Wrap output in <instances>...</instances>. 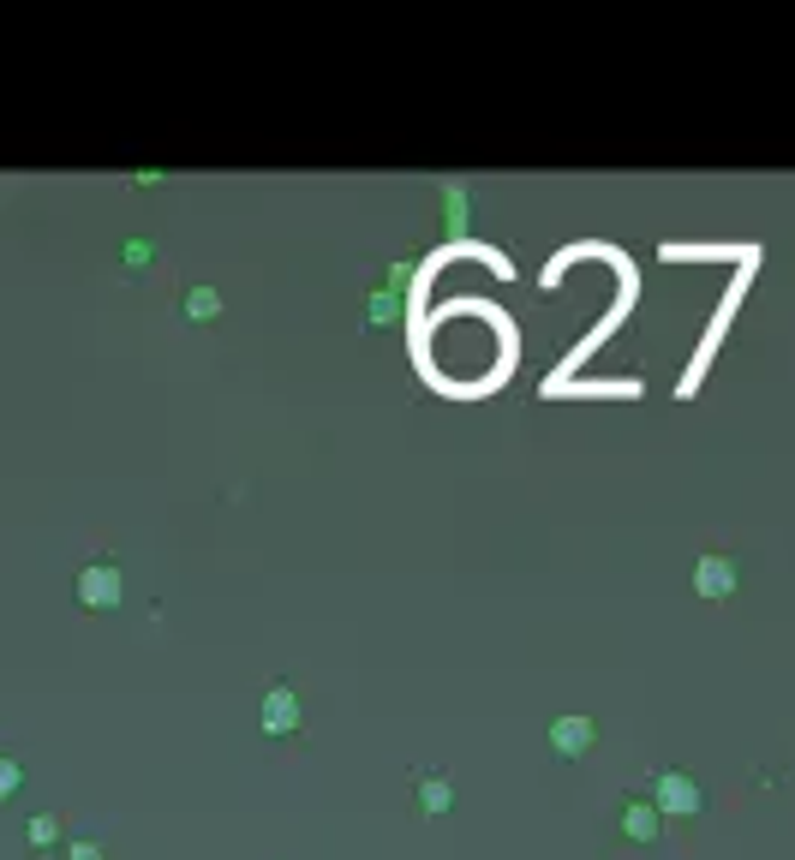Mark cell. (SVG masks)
Returning a JSON list of instances; mask_svg holds the SVG:
<instances>
[{
	"instance_id": "6da1fadb",
	"label": "cell",
	"mask_w": 795,
	"mask_h": 860,
	"mask_svg": "<svg viewBox=\"0 0 795 860\" xmlns=\"http://www.w3.org/2000/svg\"><path fill=\"white\" fill-rule=\"evenodd\" d=\"M652 807L676 812V819H694V812L706 807V788H699L687 771H658L652 776Z\"/></svg>"
},
{
	"instance_id": "7a4b0ae2",
	"label": "cell",
	"mask_w": 795,
	"mask_h": 860,
	"mask_svg": "<svg viewBox=\"0 0 795 860\" xmlns=\"http://www.w3.org/2000/svg\"><path fill=\"white\" fill-rule=\"evenodd\" d=\"M121 597H126V580L114 561H85L78 568V604L85 609H121Z\"/></svg>"
},
{
	"instance_id": "5b68a950",
	"label": "cell",
	"mask_w": 795,
	"mask_h": 860,
	"mask_svg": "<svg viewBox=\"0 0 795 860\" xmlns=\"http://www.w3.org/2000/svg\"><path fill=\"white\" fill-rule=\"evenodd\" d=\"M694 592L711 597V604H718V597H730V592H735V561H730V556H699V561H694Z\"/></svg>"
},
{
	"instance_id": "30bf717a",
	"label": "cell",
	"mask_w": 795,
	"mask_h": 860,
	"mask_svg": "<svg viewBox=\"0 0 795 860\" xmlns=\"http://www.w3.org/2000/svg\"><path fill=\"white\" fill-rule=\"evenodd\" d=\"M18 788H25V771H18V759H7V752H0V800H13Z\"/></svg>"
},
{
	"instance_id": "9c48e42d",
	"label": "cell",
	"mask_w": 795,
	"mask_h": 860,
	"mask_svg": "<svg viewBox=\"0 0 795 860\" xmlns=\"http://www.w3.org/2000/svg\"><path fill=\"white\" fill-rule=\"evenodd\" d=\"M25 836H30V848H54L61 843V819H54V812H37V819L25 824Z\"/></svg>"
},
{
	"instance_id": "8992f818",
	"label": "cell",
	"mask_w": 795,
	"mask_h": 860,
	"mask_svg": "<svg viewBox=\"0 0 795 860\" xmlns=\"http://www.w3.org/2000/svg\"><path fill=\"white\" fill-rule=\"evenodd\" d=\"M664 831V812L652 800H622V836L628 843H658Z\"/></svg>"
},
{
	"instance_id": "ba28073f",
	"label": "cell",
	"mask_w": 795,
	"mask_h": 860,
	"mask_svg": "<svg viewBox=\"0 0 795 860\" xmlns=\"http://www.w3.org/2000/svg\"><path fill=\"white\" fill-rule=\"evenodd\" d=\"M419 807L437 819V812H449V807H455V788H449L443 776H419Z\"/></svg>"
},
{
	"instance_id": "3957f363",
	"label": "cell",
	"mask_w": 795,
	"mask_h": 860,
	"mask_svg": "<svg viewBox=\"0 0 795 860\" xmlns=\"http://www.w3.org/2000/svg\"><path fill=\"white\" fill-rule=\"evenodd\" d=\"M544 741H551V752H563V759H580V752L598 741V723H592L586 711H563V717H551Z\"/></svg>"
},
{
	"instance_id": "8fae6325",
	"label": "cell",
	"mask_w": 795,
	"mask_h": 860,
	"mask_svg": "<svg viewBox=\"0 0 795 860\" xmlns=\"http://www.w3.org/2000/svg\"><path fill=\"white\" fill-rule=\"evenodd\" d=\"M66 860H102V848L97 843H73V848H66Z\"/></svg>"
},
{
	"instance_id": "277c9868",
	"label": "cell",
	"mask_w": 795,
	"mask_h": 860,
	"mask_svg": "<svg viewBox=\"0 0 795 860\" xmlns=\"http://www.w3.org/2000/svg\"><path fill=\"white\" fill-rule=\"evenodd\" d=\"M293 729H300V693L288 681H276L264 693V735H293Z\"/></svg>"
},
{
	"instance_id": "52a82bcc",
	"label": "cell",
	"mask_w": 795,
	"mask_h": 860,
	"mask_svg": "<svg viewBox=\"0 0 795 860\" xmlns=\"http://www.w3.org/2000/svg\"><path fill=\"white\" fill-rule=\"evenodd\" d=\"M180 311L192 322H210V317H222V293H216V287H192V293L180 299Z\"/></svg>"
}]
</instances>
